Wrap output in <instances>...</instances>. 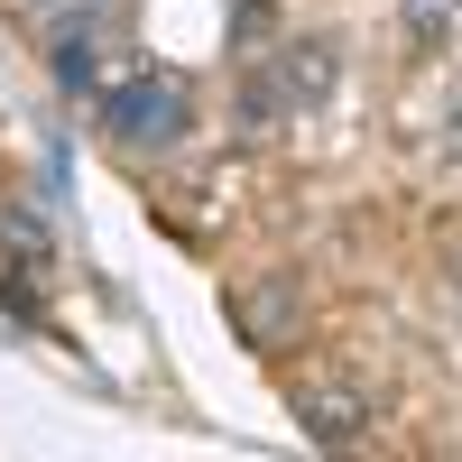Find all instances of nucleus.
Returning a JSON list of instances; mask_svg holds the SVG:
<instances>
[{
    "label": "nucleus",
    "instance_id": "f257e3e1",
    "mask_svg": "<svg viewBox=\"0 0 462 462\" xmlns=\"http://www.w3.org/2000/svg\"><path fill=\"white\" fill-rule=\"evenodd\" d=\"M93 102H102V130L121 139V148H176L185 130H195V93H185V74H158V65L111 74Z\"/></svg>",
    "mask_w": 462,
    "mask_h": 462
},
{
    "label": "nucleus",
    "instance_id": "f03ea898",
    "mask_svg": "<svg viewBox=\"0 0 462 462\" xmlns=\"http://www.w3.org/2000/svg\"><path fill=\"white\" fill-rule=\"evenodd\" d=\"M324 93H333V47H315V37H305V47H278V74H268V84H250L241 121L268 130L278 111H305V102H324Z\"/></svg>",
    "mask_w": 462,
    "mask_h": 462
},
{
    "label": "nucleus",
    "instance_id": "7ed1b4c3",
    "mask_svg": "<svg viewBox=\"0 0 462 462\" xmlns=\"http://www.w3.org/2000/svg\"><path fill=\"white\" fill-rule=\"evenodd\" d=\"M296 426L315 435L324 453L361 444L370 435V389H352V379H296Z\"/></svg>",
    "mask_w": 462,
    "mask_h": 462
},
{
    "label": "nucleus",
    "instance_id": "20e7f679",
    "mask_svg": "<svg viewBox=\"0 0 462 462\" xmlns=\"http://www.w3.org/2000/svg\"><path fill=\"white\" fill-rule=\"evenodd\" d=\"M111 37H121V19H74V28L56 37V56H47V65H56V84H65V93H102V84H111V74H102Z\"/></svg>",
    "mask_w": 462,
    "mask_h": 462
},
{
    "label": "nucleus",
    "instance_id": "39448f33",
    "mask_svg": "<svg viewBox=\"0 0 462 462\" xmlns=\"http://www.w3.org/2000/svg\"><path fill=\"white\" fill-rule=\"evenodd\" d=\"M241 315H250V333H259V342H278V333H287V315H296V278L250 287V305H241Z\"/></svg>",
    "mask_w": 462,
    "mask_h": 462
},
{
    "label": "nucleus",
    "instance_id": "423d86ee",
    "mask_svg": "<svg viewBox=\"0 0 462 462\" xmlns=\"http://www.w3.org/2000/svg\"><path fill=\"white\" fill-rule=\"evenodd\" d=\"M453 10H462V0H407V28H416V47H435Z\"/></svg>",
    "mask_w": 462,
    "mask_h": 462
},
{
    "label": "nucleus",
    "instance_id": "0eeeda50",
    "mask_svg": "<svg viewBox=\"0 0 462 462\" xmlns=\"http://www.w3.org/2000/svg\"><path fill=\"white\" fill-rule=\"evenodd\" d=\"M444 148H453V158H462V84L444 93Z\"/></svg>",
    "mask_w": 462,
    "mask_h": 462
},
{
    "label": "nucleus",
    "instance_id": "6e6552de",
    "mask_svg": "<svg viewBox=\"0 0 462 462\" xmlns=\"http://www.w3.org/2000/svg\"><path fill=\"white\" fill-rule=\"evenodd\" d=\"M444 278H453V296H462V231L444 241Z\"/></svg>",
    "mask_w": 462,
    "mask_h": 462
}]
</instances>
